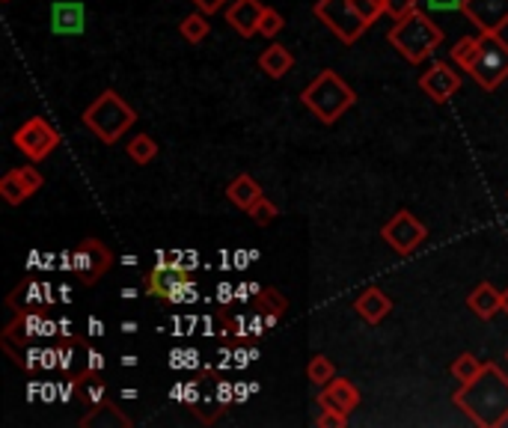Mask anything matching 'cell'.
<instances>
[{"mask_svg":"<svg viewBox=\"0 0 508 428\" xmlns=\"http://www.w3.org/2000/svg\"><path fill=\"white\" fill-rule=\"evenodd\" d=\"M452 402L479 428H503L508 423V375L496 363L485 360V369L473 381L461 384Z\"/></svg>","mask_w":508,"mask_h":428,"instance_id":"1","label":"cell"},{"mask_svg":"<svg viewBox=\"0 0 508 428\" xmlns=\"http://www.w3.org/2000/svg\"><path fill=\"white\" fill-rule=\"evenodd\" d=\"M303 107H309V114L321 122V126H333L339 122L348 110L357 105V93L345 84L342 75L333 69H321L315 75L312 84L300 93Z\"/></svg>","mask_w":508,"mask_h":428,"instance_id":"2","label":"cell"},{"mask_svg":"<svg viewBox=\"0 0 508 428\" xmlns=\"http://www.w3.org/2000/svg\"><path fill=\"white\" fill-rule=\"evenodd\" d=\"M390 45L408 60L411 66L425 63L437 48L443 45V30L437 27L422 9H416L408 18L390 27Z\"/></svg>","mask_w":508,"mask_h":428,"instance_id":"3","label":"cell"},{"mask_svg":"<svg viewBox=\"0 0 508 428\" xmlns=\"http://www.w3.org/2000/svg\"><path fill=\"white\" fill-rule=\"evenodd\" d=\"M134 122H137L134 107H131L116 89H105V93L84 110V126L93 131L101 143H107V146L119 143V137L128 135Z\"/></svg>","mask_w":508,"mask_h":428,"instance_id":"4","label":"cell"},{"mask_svg":"<svg viewBox=\"0 0 508 428\" xmlns=\"http://www.w3.org/2000/svg\"><path fill=\"white\" fill-rule=\"evenodd\" d=\"M464 71L487 93L500 89L508 80V42L500 33H479V48Z\"/></svg>","mask_w":508,"mask_h":428,"instance_id":"5","label":"cell"},{"mask_svg":"<svg viewBox=\"0 0 508 428\" xmlns=\"http://www.w3.org/2000/svg\"><path fill=\"white\" fill-rule=\"evenodd\" d=\"M315 18L345 45H354L369 30V24L357 13V6H354V0H319L315 4Z\"/></svg>","mask_w":508,"mask_h":428,"instance_id":"6","label":"cell"},{"mask_svg":"<svg viewBox=\"0 0 508 428\" xmlns=\"http://www.w3.org/2000/svg\"><path fill=\"white\" fill-rule=\"evenodd\" d=\"M381 238L399 253V256H411L422 247V241L429 238V227L416 218L413 211H395L393 218L381 227Z\"/></svg>","mask_w":508,"mask_h":428,"instance_id":"7","label":"cell"},{"mask_svg":"<svg viewBox=\"0 0 508 428\" xmlns=\"http://www.w3.org/2000/svg\"><path fill=\"white\" fill-rule=\"evenodd\" d=\"M13 143H15V149L24 152L30 161H45L51 152L63 143V137H60V131L51 126L45 116H30L13 135Z\"/></svg>","mask_w":508,"mask_h":428,"instance_id":"8","label":"cell"},{"mask_svg":"<svg viewBox=\"0 0 508 428\" xmlns=\"http://www.w3.org/2000/svg\"><path fill=\"white\" fill-rule=\"evenodd\" d=\"M110 265H114V253L98 238H84L72 250V274L84 285H96L110 271Z\"/></svg>","mask_w":508,"mask_h":428,"instance_id":"9","label":"cell"},{"mask_svg":"<svg viewBox=\"0 0 508 428\" xmlns=\"http://www.w3.org/2000/svg\"><path fill=\"white\" fill-rule=\"evenodd\" d=\"M194 280H190V274L185 268H170V265H161V268L149 271V280H146V292L152 298H161V301H170V303H181V301H190L194 298Z\"/></svg>","mask_w":508,"mask_h":428,"instance_id":"10","label":"cell"},{"mask_svg":"<svg viewBox=\"0 0 508 428\" xmlns=\"http://www.w3.org/2000/svg\"><path fill=\"white\" fill-rule=\"evenodd\" d=\"M420 89L434 105H446L461 89V75L449 63H431L429 71L420 75Z\"/></svg>","mask_w":508,"mask_h":428,"instance_id":"11","label":"cell"},{"mask_svg":"<svg viewBox=\"0 0 508 428\" xmlns=\"http://www.w3.org/2000/svg\"><path fill=\"white\" fill-rule=\"evenodd\" d=\"M461 13L479 27V33H503V27H508V0H464Z\"/></svg>","mask_w":508,"mask_h":428,"instance_id":"12","label":"cell"},{"mask_svg":"<svg viewBox=\"0 0 508 428\" xmlns=\"http://www.w3.org/2000/svg\"><path fill=\"white\" fill-rule=\"evenodd\" d=\"M48 24L54 36H80L87 30V6L80 0H57L51 4Z\"/></svg>","mask_w":508,"mask_h":428,"instance_id":"13","label":"cell"},{"mask_svg":"<svg viewBox=\"0 0 508 428\" xmlns=\"http://www.w3.org/2000/svg\"><path fill=\"white\" fill-rule=\"evenodd\" d=\"M363 402V395L357 390V384H354L351 378H333L321 386V393H319V399H315V405L319 407H333V411H339L345 416H351L354 411L360 407Z\"/></svg>","mask_w":508,"mask_h":428,"instance_id":"14","label":"cell"},{"mask_svg":"<svg viewBox=\"0 0 508 428\" xmlns=\"http://www.w3.org/2000/svg\"><path fill=\"white\" fill-rule=\"evenodd\" d=\"M265 13V4L259 0H232L226 6V22L241 39L259 36V18Z\"/></svg>","mask_w":508,"mask_h":428,"instance_id":"15","label":"cell"},{"mask_svg":"<svg viewBox=\"0 0 508 428\" xmlns=\"http://www.w3.org/2000/svg\"><path fill=\"white\" fill-rule=\"evenodd\" d=\"M466 307H470V312L479 315L482 321H487V319H494L496 312H503V292L496 289L494 283L485 280L466 294Z\"/></svg>","mask_w":508,"mask_h":428,"instance_id":"16","label":"cell"},{"mask_svg":"<svg viewBox=\"0 0 508 428\" xmlns=\"http://www.w3.org/2000/svg\"><path fill=\"white\" fill-rule=\"evenodd\" d=\"M354 312H357L365 324H381L393 312V301L381 289H365L357 298V303H354Z\"/></svg>","mask_w":508,"mask_h":428,"instance_id":"17","label":"cell"},{"mask_svg":"<svg viewBox=\"0 0 508 428\" xmlns=\"http://www.w3.org/2000/svg\"><path fill=\"white\" fill-rule=\"evenodd\" d=\"M259 69L265 71V75L271 80H280V78H286L289 71L294 69V54L286 48V45H268L265 51H262V57H259Z\"/></svg>","mask_w":508,"mask_h":428,"instance_id":"18","label":"cell"},{"mask_svg":"<svg viewBox=\"0 0 508 428\" xmlns=\"http://www.w3.org/2000/svg\"><path fill=\"white\" fill-rule=\"evenodd\" d=\"M262 197V188L256 185V179L247 176V172H241L238 179H232L229 181V188H226V200L232 202L236 209L241 211H250V206Z\"/></svg>","mask_w":508,"mask_h":428,"instance_id":"19","label":"cell"},{"mask_svg":"<svg viewBox=\"0 0 508 428\" xmlns=\"http://www.w3.org/2000/svg\"><path fill=\"white\" fill-rule=\"evenodd\" d=\"M45 301V285L36 283V280H22L18 283V289L9 294V307H15L18 312H30V310H39Z\"/></svg>","mask_w":508,"mask_h":428,"instance_id":"20","label":"cell"},{"mask_svg":"<svg viewBox=\"0 0 508 428\" xmlns=\"http://www.w3.org/2000/svg\"><path fill=\"white\" fill-rule=\"evenodd\" d=\"M208 15L206 13H190L188 18H181V24H179V33L181 39H188L190 45H199L202 39L208 36Z\"/></svg>","mask_w":508,"mask_h":428,"instance_id":"21","label":"cell"},{"mask_svg":"<svg viewBox=\"0 0 508 428\" xmlns=\"http://www.w3.org/2000/svg\"><path fill=\"white\" fill-rule=\"evenodd\" d=\"M482 369H485V360H479V357L470 354V351H464V354H458L452 360V378L458 381V384L473 381Z\"/></svg>","mask_w":508,"mask_h":428,"instance_id":"22","label":"cell"},{"mask_svg":"<svg viewBox=\"0 0 508 428\" xmlns=\"http://www.w3.org/2000/svg\"><path fill=\"white\" fill-rule=\"evenodd\" d=\"M128 155L134 164H152V161L158 158V143L155 137H149V135H137V137H131L128 143Z\"/></svg>","mask_w":508,"mask_h":428,"instance_id":"23","label":"cell"},{"mask_svg":"<svg viewBox=\"0 0 508 428\" xmlns=\"http://www.w3.org/2000/svg\"><path fill=\"white\" fill-rule=\"evenodd\" d=\"M307 378H309V384L324 386L328 381L337 378V366H333L330 357L315 354V357H309V363H307Z\"/></svg>","mask_w":508,"mask_h":428,"instance_id":"24","label":"cell"},{"mask_svg":"<svg viewBox=\"0 0 508 428\" xmlns=\"http://www.w3.org/2000/svg\"><path fill=\"white\" fill-rule=\"evenodd\" d=\"M0 193H4V200L9 206H22L24 200H30V193L24 191V185L18 181L15 170H9L4 179H0Z\"/></svg>","mask_w":508,"mask_h":428,"instance_id":"25","label":"cell"},{"mask_svg":"<svg viewBox=\"0 0 508 428\" xmlns=\"http://www.w3.org/2000/svg\"><path fill=\"white\" fill-rule=\"evenodd\" d=\"M247 214L253 218V223H259V227H271V223L280 218V209L273 206V202L265 197V193H262V197H259V200L250 206V211H247Z\"/></svg>","mask_w":508,"mask_h":428,"instance_id":"26","label":"cell"},{"mask_svg":"<svg viewBox=\"0 0 508 428\" xmlns=\"http://www.w3.org/2000/svg\"><path fill=\"white\" fill-rule=\"evenodd\" d=\"M282 27H286V18H282L280 9L265 6V13H262V18H259V36L273 39V36H280Z\"/></svg>","mask_w":508,"mask_h":428,"instance_id":"27","label":"cell"},{"mask_svg":"<svg viewBox=\"0 0 508 428\" xmlns=\"http://www.w3.org/2000/svg\"><path fill=\"white\" fill-rule=\"evenodd\" d=\"M476 48H479V36H461L458 42L452 45V60L461 69H466V66H470L473 54H476Z\"/></svg>","mask_w":508,"mask_h":428,"instance_id":"28","label":"cell"},{"mask_svg":"<svg viewBox=\"0 0 508 428\" xmlns=\"http://www.w3.org/2000/svg\"><path fill=\"white\" fill-rule=\"evenodd\" d=\"M259 303H262V310L271 312V315H282V312L289 310V301L282 298L280 289H273V285H268V289H262Z\"/></svg>","mask_w":508,"mask_h":428,"instance_id":"29","label":"cell"},{"mask_svg":"<svg viewBox=\"0 0 508 428\" xmlns=\"http://www.w3.org/2000/svg\"><path fill=\"white\" fill-rule=\"evenodd\" d=\"M354 6H357V13L363 15V22L369 27L387 13V0H354Z\"/></svg>","mask_w":508,"mask_h":428,"instance_id":"30","label":"cell"},{"mask_svg":"<svg viewBox=\"0 0 508 428\" xmlns=\"http://www.w3.org/2000/svg\"><path fill=\"white\" fill-rule=\"evenodd\" d=\"M15 176L24 185V191L30 193V197H33V193L42 188V172L33 170V167H15Z\"/></svg>","mask_w":508,"mask_h":428,"instance_id":"31","label":"cell"},{"mask_svg":"<svg viewBox=\"0 0 508 428\" xmlns=\"http://www.w3.org/2000/svg\"><path fill=\"white\" fill-rule=\"evenodd\" d=\"M348 425V416L333 411V407H321L319 420H315V428H345Z\"/></svg>","mask_w":508,"mask_h":428,"instance_id":"32","label":"cell"},{"mask_svg":"<svg viewBox=\"0 0 508 428\" xmlns=\"http://www.w3.org/2000/svg\"><path fill=\"white\" fill-rule=\"evenodd\" d=\"M416 9H420V0H387V15H393L395 22L408 18Z\"/></svg>","mask_w":508,"mask_h":428,"instance_id":"33","label":"cell"},{"mask_svg":"<svg viewBox=\"0 0 508 428\" xmlns=\"http://www.w3.org/2000/svg\"><path fill=\"white\" fill-rule=\"evenodd\" d=\"M422 6H429V13H452L464 6V0H422Z\"/></svg>","mask_w":508,"mask_h":428,"instance_id":"34","label":"cell"},{"mask_svg":"<svg viewBox=\"0 0 508 428\" xmlns=\"http://www.w3.org/2000/svg\"><path fill=\"white\" fill-rule=\"evenodd\" d=\"M190 4H197V9L199 13H206V15H215L217 9L223 6V4H229V0H190Z\"/></svg>","mask_w":508,"mask_h":428,"instance_id":"35","label":"cell"},{"mask_svg":"<svg viewBox=\"0 0 508 428\" xmlns=\"http://www.w3.org/2000/svg\"><path fill=\"white\" fill-rule=\"evenodd\" d=\"M503 312L508 315V289L503 292Z\"/></svg>","mask_w":508,"mask_h":428,"instance_id":"36","label":"cell"},{"mask_svg":"<svg viewBox=\"0 0 508 428\" xmlns=\"http://www.w3.org/2000/svg\"><path fill=\"white\" fill-rule=\"evenodd\" d=\"M505 360H508V351H505Z\"/></svg>","mask_w":508,"mask_h":428,"instance_id":"37","label":"cell"},{"mask_svg":"<svg viewBox=\"0 0 508 428\" xmlns=\"http://www.w3.org/2000/svg\"><path fill=\"white\" fill-rule=\"evenodd\" d=\"M4 4H9V0H4Z\"/></svg>","mask_w":508,"mask_h":428,"instance_id":"38","label":"cell"}]
</instances>
